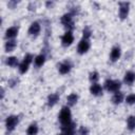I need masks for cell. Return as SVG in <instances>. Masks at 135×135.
<instances>
[{
    "instance_id": "8",
    "label": "cell",
    "mask_w": 135,
    "mask_h": 135,
    "mask_svg": "<svg viewBox=\"0 0 135 135\" xmlns=\"http://www.w3.org/2000/svg\"><path fill=\"white\" fill-rule=\"evenodd\" d=\"M73 41H74V36L72 34V31H68L61 37V43L63 46H70L73 43Z\"/></svg>"
},
{
    "instance_id": "24",
    "label": "cell",
    "mask_w": 135,
    "mask_h": 135,
    "mask_svg": "<svg viewBox=\"0 0 135 135\" xmlns=\"http://www.w3.org/2000/svg\"><path fill=\"white\" fill-rule=\"evenodd\" d=\"M89 79L92 83H97V80L99 79V74L97 72H91L89 75Z\"/></svg>"
},
{
    "instance_id": "26",
    "label": "cell",
    "mask_w": 135,
    "mask_h": 135,
    "mask_svg": "<svg viewBox=\"0 0 135 135\" xmlns=\"http://www.w3.org/2000/svg\"><path fill=\"white\" fill-rule=\"evenodd\" d=\"M126 102H127L128 104H133V103H135V95H134V94L128 95L127 98H126Z\"/></svg>"
},
{
    "instance_id": "16",
    "label": "cell",
    "mask_w": 135,
    "mask_h": 135,
    "mask_svg": "<svg viewBox=\"0 0 135 135\" xmlns=\"http://www.w3.org/2000/svg\"><path fill=\"white\" fill-rule=\"evenodd\" d=\"M17 46V41L14 40V39H9L5 42L4 44V49H5V52H13Z\"/></svg>"
},
{
    "instance_id": "23",
    "label": "cell",
    "mask_w": 135,
    "mask_h": 135,
    "mask_svg": "<svg viewBox=\"0 0 135 135\" xmlns=\"http://www.w3.org/2000/svg\"><path fill=\"white\" fill-rule=\"evenodd\" d=\"M127 127L130 131H133L135 130V116L134 115H131L128 117L127 119Z\"/></svg>"
},
{
    "instance_id": "25",
    "label": "cell",
    "mask_w": 135,
    "mask_h": 135,
    "mask_svg": "<svg viewBox=\"0 0 135 135\" xmlns=\"http://www.w3.org/2000/svg\"><path fill=\"white\" fill-rule=\"evenodd\" d=\"M91 34H92L91 28H90L89 26H85V27L83 28V31H82V38L89 40V38L91 37Z\"/></svg>"
},
{
    "instance_id": "11",
    "label": "cell",
    "mask_w": 135,
    "mask_h": 135,
    "mask_svg": "<svg viewBox=\"0 0 135 135\" xmlns=\"http://www.w3.org/2000/svg\"><path fill=\"white\" fill-rule=\"evenodd\" d=\"M120 56H121V50H120V47L119 46H114L112 49V51H111V54H110L111 60L113 62H115V61H117L120 58Z\"/></svg>"
},
{
    "instance_id": "27",
    "label": "cell",
    "mask_w": 135,
    "mask_h": 135,
    "mask_svg": "<svg viewBox=\"0 0 135 135\" xmlns=\"http://www.w3.org/2000/svg\"><path fill=\"white\" fill-rule=\"evenodd\" d=\"M78 134L79 135H89V129L86 127H80Z\"/></svg>"
},
{
    "instance_id": "15",
    "label": "cell",
    "mask_w": 135,
    "mask_h": 135,
    "mask_svg": "<svg viewBox=\"0 0 135 135\" xmlns=\"http://www.w3.org/2000/svg\"><path fill=\"white\" fill-rule=\"evenodd\" d=\"M123 81L124 83L131 85L134 81H135V73L132 72V71H128L126 74H124V77H123Z\"/></svg>"
},
{
    "instance_id": "21",
    "label": "cell",
    "mask_w": 135,
    "mask_h": 135,
    "mask_svg": "<svg viewBox=\"0 0 135 135\" xmlns=\"http://www.w3.org/2000/svg\"><path fill=\"white\" fill-rule=\"evenodd\" d=\"M37 133H38V126H37V123H31L30 126H28V128H27V130H26V134L27 135H37Z\"/></svg>"
},
{
    "instance_id": "22",
    "label": "cell",
    "mask_w": 135,
    "mask_h": 135,
    "mask_svg": "<svg viewBox=\"0 0 135 135\" xmlns=\"http://www.w3.org/2000/svg\"><path fill=\"white\" fill-rule=\"evenodd\" d=\"M5 63H6L8 66H11V68H15V66H17V64H18V58L15 57V56L7 57L6 60H5Z\"/></svg>"
},
{
    "instance_id": "14",
    "label": "cell",
    "mask_w": 135,
    "mask_h": 135,
    "mask_svg": "<svg viewBox=\"0 0 135 135\" xmlns=\"http://www.w3.org/2000/svg\"><path fill=\"white\" fill-rule=\"evenodd\" d=\"M62 131H63L64 135H75V123L71 122L66 126H63Z\"/></svg>"
},
{
    "instance_id": "5",
    "label": "cell",
    "mask_w": 135,
    "mask_h": 135,
    "mask_svg": "<svg viewBox=\"0 0 135 135\" xmlns=\"http://www.w3.org/2000/svg\"><path fill=\"white\" fill-rule=\"evenodd\" d=\"M61 23L69 30H73L74 28V21H73V15L71 13H66L64 15H62L61 17Z\"/></svg>"
},
{
    "instance_id": "1",
    "label": "cell",
    "mask_w": 135,
    "mask_h": 135,
    "mask_svg": "<svg viewBox=\"0 0 135 135\" xmlns=\"http://www.w3.org/2000/svg\"><path fill=\"white\" fill-rule=\"evenodd\" d=\"M59 121L62 126H66L72 122V113L69 107H63L59 114Z\"/></svg>"
},
{
    "instance_id": "20",
    "label": "cell",
    "mask_w": 135,
    "mask_h": 135,
    "mask_svg": "<svg viewBox=\"0 0 135 135\" xmlns=\"http://www.w3.org/2000/svg\"><path fill=\"white\" fill-rule=\"evenodd\" d=\"M122 100H123V94H122L121 92H119V91L116 92V93L114 94L113 98H112V101H113L114 104H119V103L122 102Z\"/></svg>"
},
{
    "instance_id": "2",
    "label": "cell",
    "mask_w": 135,
    "mask_h": 135,
    "mask_svg": "<svg viewBox=\"0 0 135 135\" xmlns=\"http://www.w3.org/2000/svg\"><path fill=\"white\" fill-rule=\"evenodd\" d=\"M33 59H35V58L33 57L32 54H26V55L24 56L23 60L21 61V63H20L19 66H18V70H19V73H20V74H25V73L27 72L28 66H30L31 62L33 61Z\"/></svg>"
},
{
    "instance_id": "13",
    "label": "cell",
    "mask_w": 135,
    "mask_h": 135,
    "mask_svg": "<svg viewBox=\"0 0 135 135\" xmlns=\"http://www.w3.org/2000/svg\"><path fill=\"white\" fill-rule=\"evenodd\" d=\"M90 92L94 96H101L102 95V88L98 83H93L90 86Z\"/></svg>"
},
{
    "instance_id": "7",
    "label": "cell",
    "mask_w": 135,
    "mask_h": 135,
    "mask_svg": "<svg viewBox=\"0 0 135 135\" xmlns=\"http://www.w3.org/2000/svg\"><path fill=\"white\" fill-rule=\"evenodd\" d=\"M90 50V42L88 39H81L80 42L78 43V46H77V52L82 55V54H85L88 51Z\"/></svg>"
},
{
    "instance_id": "18",
    "label": "cell",
    "mask_w": 135,
    "mask_h": 135,
    "mask_svg": "<svg viewBox=\"0 0 135 135\" xmlns=\"http://www.w3.org/2000/svg\"><path fill=\"white\" fill-rule=\"evenodd\" d=\"M77 101H78V95H77L76 93H71V94L66 97L68 107H73V105H75Z\"/></svg>"
},
{
    "instance_id": "4",
    "label": "cell",
    "mask_w": 135,
    "mask_h": 135,
    "mask_svg": "<svg viewBox=\"0 0 135 135\" xmlns=\"http://www.w3.org/2000/svg\"><path fill=\"white\" fill-rule=\"evenodd\" d=\"M18 121H19V118L18 116L16 115H9L6 117L5 119V127H6V130L7 131H14L16 126L18 124Z\"/></svg>"
},
{
    "instance_id": "19",
    "label": "cell",
    "mask_w": 135,
    "mask_h": 135,
    "mask_svg": "<svg viewBox=\"0 0 135 135\" xmlns=\"http://www.w3.org/2000/svg\"><path fill=\"white\" fill-rule=\"evenodd\" d=\"M44 62H45V55H44V54H39V55H37V56L35 57V59H34V63H35V65H36L37 68L42 66V65L44 64Z\"/></svg>"
},
{
    "instance_id": "28",
    "label": "cell",
    "mask_w": 135,
    "mask_h": 135,
    "mask_svg": "<svg viewBox=\"0 0 135 135\" xmlns=\"http://www.w3.org/2000/svg\"><path fill=\"white\" fill-rule=\"evenodd\" d=\"M17 83H18V79H17V78H13V79L8 80V84H9L11 86H14V85H16Z\"/></svg>"
},
{
    "instance_id": "12",
    "label": "cell",
    "mask_w": 135,
    "mask_h": 135,
    "mask_svg": "<svg viewBox=\"0 0 135 135\" xmlns=\"http://www.w3.org/2000/svg\"><path fill=\"white\" fill-rule=\"evenodd\" d=\"M18 27L17 26H11L5 31V38L6 39H13L18 35Z\"/></svg>"
},
{
    "instance_id": "10",
    "label": "cell",
    "mask_w": 135,
    "mask_h": 135,
    "mask_svg": "<svg viewBox=\"0 0 135 135\" xmlns=\"http://www.w3.org/2000/svg\"><path fill=\"white\" fill-rule=\"evenodd\" d=\"M40 30H41L40 23L35 21V22H33V23L30 25V27H28V34H30L31 36L36 37V36H38V34L40 33Z\"/></svg>"
},
{
    "instance_id": "29",
    "label": "cell",
    "mask_w": 135,
    "mask_h": 135,
    "mask_svg": "<svg viewBox=\"0 0 135 135\" xmlns=\"http://www.w3.org/2000/svg\"><path fill=\"white\" fill-rule=\"evenodd\" d=\"M59 135H64V134H63V133H62V134H59Z\"/></svg>"
},
{
    "instance_id": "6",
    "label": "cell",
    "mask_w": 135,
    "mask_h": 135,
    "mask_svg": "<svg viewBox=\"0 0 135 135\" xmlns=\"http://www.w3.org/2000/svg\"><path fill=\"white\" fill-rule=\"evenodd\" d=\"M130 3L129 2H120L119 3V17L120 19H126L129 15Z\"/></svg>"
},
{
    "instance_id": "17",
    "label": "cell",
    "mask_w": 135,
    "mask_h": 135,
    "mask_svg": "<svg viewBox=\"0 0 135 135\" xmlns=\"http://www.w3.org/2000/svg\"><path fill=\"white\" fill-rule=\"evenodd\" d=\"M58 100H59V95L57 93H52L47 96V105L53 107L58 102Z\"/></svg>"
},
{
    "instance_id": "3",
    "label": "cell",
    "mask_w": 135,
    "mask_h": 135,
    "mask_svg": "<svg viewBox=\"0 0 135 135\" xmlns=\"http://www.w3.org/2000/svg\"><path fill=\"white\" fill-rule=\"evenodd\" d=\"M121 83L119 80H113V79H107L104 82V88L108 92H118V90L120 89Z\"/></svg>"
},
{
    "instance_id": "9",
    "label": "cell",
    "mask_w": 135,
    "mask_h": 135,
    "mask_svg": "<svg viewBox=\"0 0 135 135\" xmlns=\"http://www.w3.org/2000/svg\"><path fill=\"white\" fill-rule=\"evenodd\" d=\"M72 69V63L71 61L69 60H65L63 62H61L59 65H58V70H59V73L64 75V74H68Z\"/></svg>"
}]
</instances>
